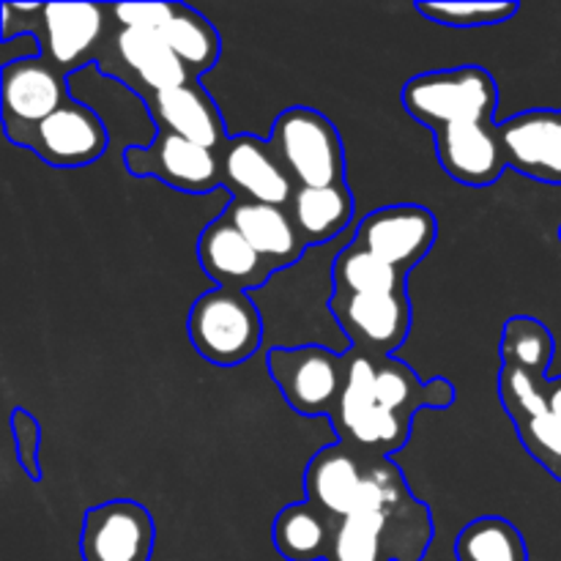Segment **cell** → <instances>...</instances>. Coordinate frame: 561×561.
<instances>
[{
  "label": "cell",
  "mask_w": 561,
  "mask_h": 561,
  "mask_svg": "<svg viewBox=\"0 0 561 561\" xmlns=\"http://www.w3.org/2000/svg\"><path fill=\"white\" fill-rule=\"evenodd\" d=\"M433 540V515L389 458L367 460L359 504L337 520L327 561H422Z\"/></svg>",
  "instance_id": "cell-1"
},
{
  "label": "cell",
  "mask_w": 561,
  "mask_h": 561,
  "mask_svg": "<svg viewBox=\"0 0 561 561\" xmlns=\"http://www.w3.org/2000/svg\"><path fill=\"white\" fill-rule=\"evenodd\" d=\"M268 146L296 190L345 184V151L332 121L312 107H288L274 118Z\"/></svg>",
  "instance_id": "cell-2"
},
{
  "label": "cell",
  "mask_w": 561,
  "mask_h": 561,
  "mask_svg": "<svg viewBox=\"0 0 561 561\" xmlns=\"http://www.w3.org/2000/svg\"><path fill=\"white\" fill-rule=\"evenodd\" d=\"M496 104V80L482 66L425 71L403 88V107L431 131L449 124L493 121Z\"/></svg>",
  "instance_id": "cell-3"
},
{
  "label": "cell",
  "mask_w": 561,
  "mask_h": 561,
  "mask_svg": "<svg viewBox=\"0 0 561 561\" xmlns=\"http://www.w3.org/2000/svg\"><path fill=\"white\" fill-rule=\"evenodd\" d=\"M190 343L206 362L233 367L252 359L263 343V318L244 290L214 288L192 305Z\"/></svg>",
  "instance_id": "cell-4"
},
{
  "label": "cell",
  "mask_w": 561,
  "mask_h": 561,
  "mask_svg": "<svg viewBox=\"0 0 561 561\" xmlns=\"http://www.w3.org/2000/svg\"><path fill=\"white\" fill-rule=\"evenodd\" d=\"M340 444L365 458H389L405 447L411 436L409 422L389 414L376 400L370 387V365L367 354L348 351V378H345L343 398L332 414Z\"/></svg>",
  "instance_id": "cell-5"
},
{
  "label": "cell",
  "mask_w": 561,
  "mask_h": 561,
  "mask_svg": "<svg viewBox=\"0 0 561 561\" xmlns=\"http://www.w3.org/2000/svg\"><path fill=\"white\" fill-rule=\"evenodd\" d=\"M266 362L285 403L296 414L332 420L348 378V354L340 356L323 345H277L268 351Z\"/></svg>",
  "instance_id": "cell-6"
},
{
  "label": "cell",
  "mask_w": 561,
  "mask_h": 561,
  "mask_svg": "<svg viewBox=\"0 0 561 561\" xmlns=\"http://www.w3.org/2000/svg\"><path fill=\"white\" fill-rule=\"evenodd\" d=\"M329 312L351 340L354 351L370 356H394L411 329V301L398 294H345L332 290Z\"/></svg>",
  "instance_id": "cell-7"
},
{
  "label": "cell",
  "mask_w": 561,
  "mask_h": 561,
  "mask_svg": "<svg viewBox=\"0 0 561 561\" xmlns=\"http://www.w3.org/2000/svg\"><path fill=\"white\" fill-rule=\"evenodd\" d=\"M0 107H3L5 137L20 140L25 131L69 102L66 77L49 66L42 55L5 60L0 71Z\"/></svg>",
  "instance_id": "cell-8"
},
{
  "label": "cell",
  "mask_w": 561,
  "mask_h": 561,
  "mask_svg": "<svg viewBox=\"0 0 561 561\" xmlns=\"http://www.w3.org/2000/svg\"><path fill=\"white\" fill-rule=\"evenodd\" d=\"M124 168L137 179H157L190 195H206L222 186L219 151L170 135V131H157L148 146L126 148Z\"/></svg>",
  "instance_id": "cell-9"
},
{
  "label": "cell",
  "mask_w": 561,
  "mask_h": 561,
  "mask_svg": "<svg viewBox=\"0 0 561 561\" xmlns=\"http://www.w3.org/2000/svg\"><path fill=\"white\" fill-rule=\"evenodd\" d=\"M157 529L142 504L113 499L82 515V561H151Z\"/></svg>",
  "instance_id": "cell-10"
},
{
  "label": "cell",
  "mask_w": 561,
  "mask_h": 561,
  "mask_svg": "<svg viewBox=\"0 0 561 561\" xmlns=\"http://www.w3.org/2000/svg\"><path fill=\"white\" fill-rule=\"evenodd\" d=\"M438 236V222L431 208L425 206H383L370 211L359 222L354 244L387 261L398 272L409 274L420 266L433 250Z\"/></svg>",
  "instance_id": "cell-11"
},
{
  "label": "cell",
  "mask_w": 561,
  "mask_h": 561,
  "mask_svg": "<svg viewBox=\"0 0 561 561\" xmlns=\"http://www.w3.org/2000/svg\"><path fill=\"white\" fill-rule=\"evenodd\" d=\"M542 378L518 367L502 365L499 398L518 431L526 453L561 482V416L551 414L542 400Z\"/></svg>",
  "instance_id": "cell-12"
},
{
  "label": "cell",
  "mask_w": 561,
  "mask_h": 561,
  "mask_svg": "<svg viewBox=\"0 0 561 561\" xmlns=\"http://www.w3.org/2000/svg\"><path fill=\"white\" fill-rule=\"evenodd\" d=\"M219 181L233 201L283 206L294 201L296 184L277 159L268 140L255 135H236L219 151Z\"/></svg>",
  "instance_id": "cell-13"
},
{
  "label": "cell",
  "mask_w": 561,
  "mask_h": 561,
  "mask_svg": "<svg viewBox=\"0 0 561 561\" xmlns=\"http://www.w3.org/2000/svg\"><path fill=\"white\" fill-rule=\"evenodd\" d=\"M107 129L88 104L69 102L16 140L53 168H82L107 151Z\"/></svg>",
  "instance_id": "cell-14"
},
{
  "label": "cell",
  "mask_w": 561,
  "mask_h": 561,
  "mask_svg": "<svg viewBox=\"0 0 561 561\" xmlns=\"http://www.w3.org/2000/svg\"><path fill=\"white\" fill-rule=\"evenodd\" d=\"M113 9L96 3H47L38 11V44L49 66L69 75L99 55Z\"/></svg>",
  "instance_id": "cell-15"
},
{
  "label": "cell",
  "mask_w": 561,
  "mask_h": 561,
  "mask_svg": "<svg viewBox=\"0 0 561 561\" xmlns=\"http://www.w3.org/2000/svg\"><path fill=\"white\" fill-rule=\"evenodd\" d=\"M433 148L449 179L466 186H491L507 168L493 121L449 124L433 129Z\"/></svg>",
  "instance_id": "cell-16"
},
{
  "label": "cell",
  "mask_w": 561,
  "mask_h": 561,
  "mask_svg": "<svg viewBox=\"0 0 561 561\" xmlns=\"http://www.w3.org/2000/svg\"><path fill=\"white\" fill-rule=\"evenodd\" d=\"M507 168L542 184L561 186V113L526 110L496 124Z\"/></svg>",
  "instance_id": "cell-17"
},
{
  "label": "cell",
  "mask_w": 561,
  "mask_h": 561,
  "mask_svg": "<svg viewBox=\"0 0 561 561\" xmlns=\"http://www.w3.org/2000/svg\"><path fill=\"white\" fill-rule=\"evenodd\" d=\"M107 75L124 77L142 99L195 80L159 33L137 27H118L113 36V66Z\"/></svg>",
  "instance_id": "cell-18"
},
{
  "label": "cell",
  "mask_w": 561,
  "mask_h": 561,
  "mask_svg": "<svg viewBox=\"0 0 561 561\" xmlns=\"http://www.w3.org/2000/svg\"><path fill=\"white\" fill-rule=\"evenodd\" d=\"M201 266L219 288L255 290L263 288L277 274V268L257 255L255 247L241 236V230L228 217H217L203 228L197 239Z\"/></svg>",
  "instance_id": "cell-19"
},
{
  "label": "cell",
  "mask_w": 561,
  "mask_h": 561,
  "mask_svg": "<svg viewBox=\"0 0 561 561\" xmlns=\"http://www.w3.org/2000/svg\"><path fill=\"white\" fill-rule=\"evenodd\" d=\"M146 104L159 131H170V135H179L197 146L211 148V151H222V146L228 142L219 107L201 85V80H190L186 85L153 93L146 99Z\"/></svg>",
  "instance_id": "cell-20"
},
{
  "label": "cell",
  "mask_w": 561,
  "mask_h": 561,
  "mask_svg": "<svg viewBox=\"0 0 561 561\" xmlns=\"http://www.w3.org/2000/svg\"><path fill=\"white\" fill-rule=\"evenodd\" d=\"M367 460L370 458L343 447V444L323 447L305 471L307 502L332 515L334 520L348 518L365 491Z\"/></svg>",
  "instance_id": "cell-21"
},
{
  "label": "cell",
  "mask_w": 561,
  "mask_h": 561,
  "mask_svg": "<svg viewBox=\"0 0 561 561\" xmlns=\"http://www.w3.org/2000/svg\"><path fill=\"white\" fill-rule=\"evenodd\" d=\"M370 387L378 403L403 422H414L420 409H447L455 403V387L447 378L420 381L405 362L394 356H370Z\"/></svg>",
  "instance_id": "cell-22"
},
{
  "label": "cell",
  "mask_w": 561,
  "mask_h": 561,
  "mask_svg": "<svg viewBox=\"0 0 561 561\" xmlns=\"http://www.w3.org/2000/svg\"><path fill=\"white\" fill-rule=\"evenodd\" d=\"M225 217L255 247L257 255L266 257L277 272L290 268L305 255L307 247L296 233L288 208L252 201H230V206L225 208Z\"/></svg>",
  "instance_id": "cell-23"
},
{
  "label": "cell",
  "mask_w": 561,
  "mask_h": 561,
  "mask_svg": "<svg viewBox=\"0 0 561 561\" xmlns=\"http://www.w3.org/2000/svg\"><path fill=\"white\" fill-rule=\"evenodd\" d=\"M288 214L305 247L327 244L337 239L354 219V195L348 184L296 190L294 201L288 203Z\"/></svg>",
  "instance_id": "cell-24"
},
{
  "label": "cell",
  "mask_w": 561,
  "mask_h": 561,
  "mask_svg": "<svg viewBox=\"0 0 561 561\" xmlns=\"http://www.w3.org/2000/svg\"><path fill=\"white\" fill-rule=\"evenodd\" d=\"M337 520L312 502L288 504L277 513L272 526L274 548L288 561H327Z\"/></svg>",
  "instance_id": "cell-25"
},
{
  "label": "cell",
  "mask_w": 561,
  "mask_h": 561,
  "mask_svg": "<svg viewBox=\"0 0 561 561\" xmlns=\"http://www.w3.org/2000/svg\"><path fill=\"white\" fill-rule=\"evenodd\" d=\"M159 36L179 55V60L195 80L211 71L214 64L219 60V53H222V38H219L217 27L190 5L175 3L173 16L164 22Z\"/></svg>",
  "instance_id": "cell-26"
},
{
  "label": "cell",
  "mask_w": 561,
  "mask_h": 561,
  "mask_svg": "<svg viewBox=\"0 0 561 561\" xmlns=\"http://www.w3.org/2000/svg\"><path fill=\"white\" fill-rule=\"evenodd\" d=\"M458 561H529V548L520 531L499 515L471 520L455 540Z\"/></svg>",
  "instance_id": "cell-27"
},
{
  "label": "cell",
  "mask_w": 561,
  "mask_h": 561,
  "mask_svg": "<svg viewBox=\"0 0 561 561\" xmlns=\"http://www.w3.org/2000/svg\"><path fill=\"white\" fill-rule=\"evenodd\" d=\"M332 285V290L345 294H398L405 290V274L351 241V247L334 257Z\"/></svg>",
  "instance_id": "cell-28"
},
{
  "label": "cell",
  "mask_w": 561,
  "mask_h": 561,
  "mask_svg": "<svg viewBox=\"0 0 561 561\" xmlns=\"http://www.w3.org/2000/svg\"><path fill=\"white\" fill-rule=\"evenodd\" d=\"M553 351H557V343H553L551 329L537 318L515 316L504 323L502 343H499L502 365L518 367L537 378H548Z\"/></svg>",
  "instance_id": "cell-29"
},
{
  "label": "cell",
  "mask_w": 561,
  "mask_h": 561,
  "mask_svg": "<svg viewBox=\"0 0 561 561\" xmlns=\"http://www.w3.org/2000/svg\"><path fill=\"white\" fill-rule=\"evenodd\" d=\"M422 16L447 27L502 25L518 14V3H414Z\"/></svg>",
  "instance_id": "cell-30"
},
{
  "label": "cell",
  "mask_w": 561,
  "mask_h": 561,
  "mask_svg": "<svg viewBox=\"0 0 561 561\" xmlns=\"http://www.w3.org/2000/svg\"><path fill=\"white\" fill-rule=\"evenodd\" d=\"M11 433H14L20 466L31 480H38L42 477V471H38V447H42V442H38V436H42L38 422L25 409H14L11 411Z\"/></svg>",
  "instance_id": "cell-31"
},
{
  "label": "cell",
  "mask_w": 561,
  "mask_h": 561,
  "mask_svg": "<svg viewBox=\"0 0 561 561\" xmlns=\"http://www.w3.org/2000/svg\"><path fill=\"white\" fill-rule=\"evenodd\" d=\"M175 3H124L113 5V16L121 22V27H137V31L159 33L164 22L173 16Z\"/></svg>",
  "instance_id": "cell-32"
},
{
  "label": "cell",
  "mask_w": 561,
  "mask_h": 561,
  "mask_svg": "<svg viewBox=\"0 0 561 561\" xmlns=\"http://www.w3.org/2000/svg\"><path fill=\"white\" fill-rule=\"evenodd\" d=\"M559 244H561V225H559Z\"/></svg>",
  "instance_id": "cell-33"
},
{
  "label": "cell",
  "mask_w": 561,
  "mask_h": 561,
  "mask_svg": "<svg viewBox=\"0 0 561 561\" xmlns=\"http://www.w3.org/2000/svg\"><path fill=\"white\" fill-rule=\"evenodd\" d=\"M559 113H561V110H559Z\"/></svg>",
  "instance_id": "cell-34"
}]
</instances>
